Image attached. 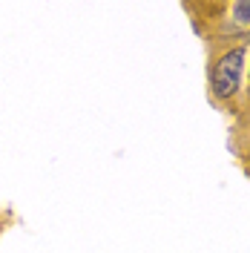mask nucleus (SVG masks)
<instances>
[{
	"mask_svg": "<svg viewBox=\"0 0 250 253\" xmlns=\"http://www.w3.org/2000/svg\"><path fill=\"white\" fill-rule=\"evenodd\" d=\"M245 43H213L210 52V95L213 101L230 112H239V98H242V72H245Z\"/></svg>",
	"mask_w": 250,
	"mask_h": 253,
	"instance_id": "obj_1",
	"label": "nucleus"
},
{
	"mask_svg": "<svg viewBox=\"0 0 250 253\" xmlns=\"http://www.w3.org/2000/svg\"><path fill=\"white\" fill-rule=\"evenodd\" d=\"M245 101H248V107H250V86H248V95H245Z\"/></svg>",
	"mask_w": 250,
	"mask_h": 253,
	"instance_id": "obj_2",
	"label": "nucleus"
}]
</instances>
